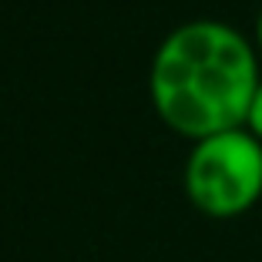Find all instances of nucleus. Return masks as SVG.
I'll return each mask as SVG.
<instances>
[{"instance_id": "1", "label": "nucleus", "mask_w": 262, "mask_h": 262, "mask_svg": "<svg viewBox=\"0 0 262 262\" xmlns=\"http://www.w3.org/2000/svg\"><path fill=\"white\" fill-rule=\"evenodd\" d=\"M259 84V51L222 20L175 27L158 44L148 77L158 118L192 141L246 128Z\"/></svg>"}, {"instance_id": "2", "label": "nucleus", "mask_w": 262, "mask_h": 262, "mask_svg": "<svg viewBox=\"0 0 262 262\" xmlns=\"http://www.w3.org/2000/svg\"><path fill=\"white\" fill-rule=\"evenodd\" d=\"M185 195L202 215L235 219L262 199V141L246 128L195 141L185 162Z\"/></svg>"}, {"instance_id": "3", "label": "nucleus", "mask_w": 262, "mask_h": 262, "mask_svg": "<svg viewBox=\"0 0 262 262\" xmlns=\"http://www.w3.org/2000/svg\"><path fill=\"white\" fill-rule=\"evenodd\" d=\"M246 131H252L255 138L262 141V84L255 88V98L249 104V115H246Z\"/></svg>"}, {"instance_id": "4", "label": "nucleus", "mask_w": 262, "mask_h": 262, "mask_svg": "<svg viewBox=\"0 0 262 262\" xmlns=\"http://www.w3.org/2000/svg\"><path fill=\"white\" fill-rule=\"evenodd\" d=\"M255 47H259V54H262V10H259V20H255Z\"/></svg>"}]
</instances>
